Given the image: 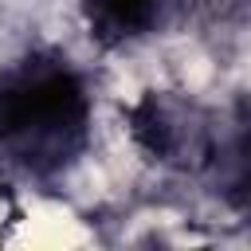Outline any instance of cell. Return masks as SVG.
<instances>
[{
  "mask_svg": "<svg viewBox=\"0 0 251 251\" xmlns=\"http://www.w3.org/2000/svg\"><path fill=\"white\" fill-rule=\"evenodd\" d=\"M90 145V90L55 47L0 67V165L24 180L63 176Z\"/></svg>",
  "mask_w": 251,
  "mask_h": 251,
  "instance_id": "obj_1",
  "label": "cell"
},
{
  "mask_svg": "<svg viewBox=\"0 0 251 251\" xmlns=\"http://www.w3.org/2000/svg\"><path fill=\"white\" fill-rule=\"evenodd\" d=\"M126 126L149 161L176 173H212L224 145L216 114L176 90H145L133 106H126Z\"/></svg>",
  "mask_w": 251,
  "mask_h": 251,
  "instance_id": "obj_2",
  "label": "cell"
},
{
  "mask_svg": "<svg viewBox=\"0 0 251 251\" xmlns=\"http://www.w3.org/2000/svg\"><path fill=\"white\" fill-rule=\"evenodd\" d=\"M173 0H82V20L90 27V39L102 47H126L141 35H149Z\"/></svg>",
  "mask_w": 251,
  "mask_h": 251,
  "instance_id": "obj_3",
  "label": "cell"
}]
</instances>
